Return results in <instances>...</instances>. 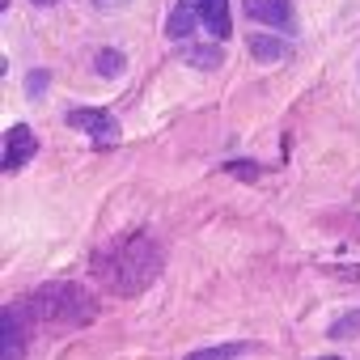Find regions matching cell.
I'll return each mask as SVG.
<instances>
[{"instance_id": "6da1fadb", "label": "cell", "mask_w": 360, "mask_h": 360, "mask_svg": "<svg viewBox=\"0 0 360 360\" xmlns=\"http://www.w3.org/2000/svg\"><path fill=\"white\" fill-rule=\"evenodd\" d=\"M94 267L102 271V280H106L110 292L136 297V292H144V288L157 280V271H161V250H157L153 238L131 233V238H119V242L102 246L98 259H94Z\"/></svg>"}, {"instance_id": "7a4b0ae2", "label": "cell", "mask_w": 360, "mask_h": 360, "mask_svg": "<svg viewBox=\"0 0 360 360\" xmlns=\"http://www.w3.org/2000/svg\"><path fill=\"white\" fill-rule=\"evenodd\" d=\"M26 305L34 309V318H39V322H51V326H85V322H94V314H98L94 297H89L85 288L68 284V280H60V284H47V288L30 292V297H26Z\"/></svg>"}, {"instance_id": "3957f363", "label": "cell", "mask_w": 360, "mask_h": 360, "mask_svg": "<svg viewBox=\"0 0 360 360\" xmlns=\"http://www.w3.org/2000/svg\"><path fill=\"white\" fill-rule=\"evenodd\" d=\"M68 127L89 131L98 148H115V144H119V123H115V115H110V110H89V106L68 110Z\"/></svg>"}, {"instance_id": "277c9868", "label": "cell", "mask_w": 360, "mask_h": 360, "mask_svg": "<svg viewBox=\"0 0 360 360\" xmlns=\"http://www.w3.org/2000/svg\"><path fill=\"white\" fill-rule=\"evenodd\" d=\"M34 144H39V140H34V131H30L26 123L9 127V136H5V161H0V165H5L9 174H13V169H22V165L34 157Z\"/></svg>"}, {"instance_id": "5b68a950", "label": "cell", "mask_w": 360, "mask_h": 360, "mask_svg": "<svg viewBox=\"0 0 360 360\" xmlns=\"http://www.w3.org/2000/svg\"><path fill=\"white\" fill-rule=\"evenodd\" d=\"M204 5H208V0H178L169 22H165V34L169 39H187L195 26H204Z\"/></svg>"}, {"instance_id": "8992f818", "label": "cell", "mask_w": 360, "mask_h": 360, "mask_svg": "<svg viewBox=\"0 0 360 360\" xmlns=\"http://www.w3.org/2000/svg\"><path fill=\"white\" fill-rule=\"evenodd\" d=\"M246 13L271 30H292V5L288 0H246Z\"/></svg>"}, {"instance_id": "52a82bcc", "label": "cell", "mask_w": 360, "mask_h": 360, "mask_svg": "<svg viewBox=\"0 0 360 360\" xmlns=\"http://www.w3.org/2000/svg\"><path fill=\"white\" fill-rule=\"evenodd\" d=\"M18 318H22V309H5L0 314V360H18L22 356V326H18Z\"/></svg>"}, {"instance_id": "ba28073f", "label": "cell", "mask_w": 360, "mask_h": 360, "mask_svg": "<svg viewBox=\"0 0 360 360\" xmlns=\"http://www.w3.org/2000/svg\"><path fill=\"white\" fill-rule=\"evenodd\" d=\"M204 26L217 39H229V30H233V22H229V0H208V5H204Z\"/></svg>"}, {"instance_id": "9c48e42d", "label": "cell", "mask_w": 360, "mask_h": 360, "mask_svg": "<svg viewBox=\"0 0 360 360\" xmlns=\"http://www.w3.org/2000/svg\"><path fill=\"white\" fill-rule=\"evenodd\" d=\"M250 51H255V60H263V64H280V60L288 56V47H284L280 39H267V34H255V39H250Z\"/></svg>"}, {"instance_id": "30bf717a", "label": "cell", "mask_w": 360, "mask_h": 360, "mask_svg": "<svg viewBox=\"0 0 360 360\" xmlns=\"http://www.w3.org/2000/svg\"><path fill=\"white\" fill-rule=\"evenodd\" d=\"M255 343H217V347H200V352H191L187 360H238V356H246Z\"/></svg>"}, {"instance_id": "8fae6325", "label": "cell", "mask_w": 360, "mask_h": 360, "mask_svg": "<svg viewBox=\"0 0 360 360\" xmlns=\"http://www.w3.org/2000/svg\"><path fill=\"white\" fill-rule=\"evenodd\" d=\"M183 56H187V64H195V68H217V64H221V51H217V47H187Z\"/></svg>"}, {"instance_id": "7c38bea8", "label": "cell", "mask_w": 360, "mask_h": 360, "mask_svg": "<svg viewBox=\"0 0 360 360\" xmlns=\"http://www.w3.org/2000/svg\"><path fill=\"white\" fill-rule=\"evenodd\" d=\"M98 72H106V77L123 72V56H119V51H102V56H98Z\"/></svg>"}, {"instance_id": "4fadbf2b", "label": "cell", "mask_w": 360, "mask_h": 360, "mask_svg": "<svg viewBox=\"0 0 360 360\" xmlns=\"http://www.w3.org/2000/svg\"><path fill=\"white\" fill-rule=\"evenodd\" d=\"M94 5H98V9H123L127 0H94Z\"/></svg>"}, {"instance_id": "5bb4252c", "label": "cell", "mask_w": 360, "mask_h": 360, "mask_svg": "<svg viewBox=\"0 0 360 360\" xmlns=\"http://www.w3.org/2000/svg\"><path fill=\"white\" fill-rule=\"evenodd\" d=\"M43 77H47V72H34V77H30V94H43Z\"/></svg>"}, {"instance_id": "9a60e30c", "label": "cell", "mask_w": 360, "mask_h": 360, "mask_svg": "<svg viewBox=\"0 0 360 360\" xmlns=\"http://www.w3.org/2000/svg\"><path fill=\"white\" fill-rule=\"evenodd\" d=\"M34 5H56V0H34Z\"/></svg>"}, {"instance_id": "2e32d148", "label": "cell", "mask_w": 360, "mask_h": 360, "mask_svg": "<svg viewBox=\"0 0 360 360\" xmlns=\"http://www.w3.org/2000/svg\"><path fill=\"white\" fill-rule=\"evenodd\" d=\"M322 360H339V356H322Z\"/></svg>"}]
</instances>
